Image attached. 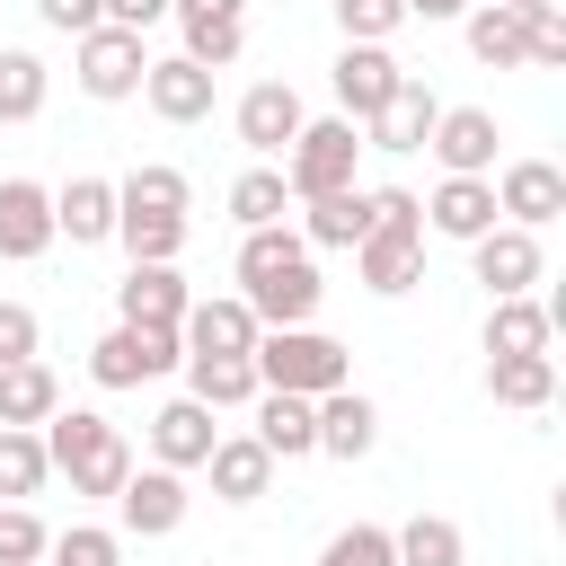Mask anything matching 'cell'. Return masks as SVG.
I'll return each mask as SVG.
<instances>
[{"label":"cell","instance_id":"16","mask_svg":"<svg viewBox=\"0 0 566 566\" xmlns=\"http://www.w3.org/2000/svg\"><path fill=\"white\" fill-rule=\"evenodd\" d=\"M44 248H53V186L0 177V256L27 265V256H44Z\"/></svg>","mask_w":566,"mask_h":566},{"label":"cell","instance_id":"24","mask_svg":"<svg viewBox=\"0 0 566 566\" xmlns=\"http://www.w3.org/2000/svg\"><path fill=\"white\" fill-rule=\"evenodd\" d=\"M203 478H212V495H221V504H256V495L274 486V460H265V442H256V433H221V442H212V460H203Z\"/></svg>","mask_w":566,"mask_h":566},{"label":"cell","instance_id":"3","mask_svg":"<svg viewBox=\"0 0 566 566\" xmlns=\"http://www.w3.org/2000/svg\"><path fill=\"white\" fill-rule=\"evenodd\" d=\"M354 159H363V133L345 115H318V124H301V142L274 168H283V195L292 203H318V195H345L354 186Z\"/></svg>","mask_w":566,"mask_h":566},{"label":"cell","instance_id":"19","mask_svg":"<svg viewBox=\"0 0 566 566\" xmlns=\"http://www.w3.org/2000/svg\"><path fill=\"white\" fill-rule=\"evenodd\" d=\"M53 239L106 248V239H115V177H71V186H53Z\"/></svg>","mask_w":566,"mask_h":566},{"label":"cell","instance_id":"17","mask_svg":"<svg viewBox=\"0 0 566 566\" xmlns=\"http://www.w3.org/2000/svg\"><path fill=\"white\" fill-rule=\"evenodd\" d=\"M142 106H150L159 124H203V115H212V71L186 62V53H168V62L142 71Z\"/></svg>","mask_w":566,"mask_h":566},{"label":"cell","instance_id":"42","mask_svg":"<svg viewBox=\"0 0 566 566\" xmlns=\"http://www.w3.org/2000/svg\"><path fill=\"white\" fill-rule=\"evenodd\" d=\"M53 566H115L124 557V539L115 531H97V522H71V531H53V548H44Z\"/></svg>","mask_w":566,"mask_h":566},{"label":"cell","instance_id":"37","mask_svg":"<svg viewBox=\"0 0 566 566\" xmlns=\"http://www.w3.org/2000/svg\"><path fill=\"white\" fill-rule=\"evenodd\" d=\"M195 203V186H186V168H133V177H115V212H186Z\"/></svg>","mask_w":566,"mask_h":566},{"label":"cell","instance_id":"30","mask_svg":"<svg viewBox=\"0 0 566 566\" xmlns=\"http://www.w3.org/2000/svg\"><path fill=\"white\" fill-rule=\"evenodd\" d=\"M548 301H531V292H513V301H495L486 310V363L495 354H548Z\"/></svg>","mask_w":566,"mask_h":566},{"label":"cell","instance_id":"20","mask_svg":"<svg viewBox=\"0 0 566 566\" xmlns=\"http://www.w3.org/2000/svg\"><path fill=\"white\" fill-rule=\"evenodd\" d=\"M186 301H195V292H186L177 265H133V274L115 283V318H124V327H177Z\"/></svg>","mask_w":566,"mask_h":566},{"label":"cell","instance_id":"1","mask_svg":"<svg viewBox=\"0 0 566 566\" xmlns=\"http://www.w3.org/2000/svg\"><path fill=\"white\" fill-rule=\"evenodd\" d=\"M35 433H44V460L71 478V495H106V504H115V486L133 478V442H124L97 407H53Z\"/></svg>","mask_w":566,"mask_h":566},{"label":"cell","instance_id":"11","mask_svg":"<svg viewBox=\"0 0 566 566\" xmlns=\"http://www.w3.org/2000/svg\"><path fill=\"white\" fill-rule=\"evenodd\" d=\"M186 504H195V495H186L177 469H142V460H133V478L115 486V522H124L133 539H168V531L186 522Z\"/></svg>","mask_w":566,"mask_h":566},{"label":"cell","instance_id":"26","mask_svg":"<svg viewBox=\"0 0 566 566\" xmlns=\"http://www.w3.org/2000/svg\"><path fill=\"white\" fill-rule=\"evenodd\" d=\"M318 265H292V274H274V283H256V292H239L248 310H256V327H310L318 318Z\"/></svg>","mask_w":566,"mask_h":566},{"label":"cell","instance_id":"5","mask_svg":"<svg viewBox=\"0 0 566 566\" xmlns=\"http://www.w3.org/2000/svg\"><path fill=\"white\" fill-rule=\"evenodd\" d=\"M186 363V345H177V327H106L97 345H88V380L97 389H142V380H159V371H177Z\"/></svg>","mask_w":566,"mask_h":566},{"label":"cell","instance_id":"36","mask_svg":"<svg viewBox=\"0 0 566 566\" xmlns=\"http://www.w3.org/2000/svg\"><path fill=\"white\" fill-rule=\"evenodd\" d=\"M283 212H292L283 168H265V159H256V168H239V177H230V221H239V230H274Z\"/></svg>","mask_w":566,"mask_h":566},{"label":"cell","instance_id":"21","mask_svg":"<svg viewBox=\"0 0 566 566\" xmlns=\"http://www.w3.org/2000/svg\"><path fill=\"white\" fill-rule=\"evenodd\" d=\"M433 115H442V97H433V88H424V80L407 71V80H398V97H389V106H380V115L363 124V150H424Z\"/></svg>","mask_w":566,"mask_h":566},{"label":"cell","instance_id":"13","mask_svg":"<svg viewBox=\"0 0 566 566\" xmlns=\"http://www.w3.org/2000/svg\"><path fill=\"white\" fill-rule=\"evenodd\" d=\"M256 310L239 301V292H212V301H186V318H177V345L186 354H256Z\"/></svg>","mask_w":566,"mask_h":566},{"label":"cell","instance_id":"40","mask_svg":"<svg viewBox=\"0 0 566 566\" xmlns=\"http://www.w3.org/2000/svg\"><path fill=\"white\" fill-rule=\"evenodd\" d=\"M44 548H53V531L27 504H0V566H44Z\"/></svg>","mask_w":566,"mask_h":566},{"label":"cell","instance_id":"10","mask_svg":"<svg viewBox=\"0 0 566 566\" xmlns=\"http://www.w3.org/2000/svg\"><path fill=\"white\" fill-rule=\"evenodd\" d=\"M469 265H478L486 301H513V292H531V283L548 274V256H539V230H513V221H495L486 239H469Z\"/></svg>","mask_w":566,"mask_h":566},{"label":"cell","instance_id":"31","mask_svg":"<svg viewBox=\"0 0 566 566\" xmlns=\"http://www.w3.org/2000/svg\"><path fill=\"white\" fill-rule=\"evenodd\" d=\"M389 548H398V566H469V531H460L451 513H416V522H398Z\"/></svg>","mask_w":566,"mask_h":566},{"label":"cell","instance_id":"8","mask_svg":"<svg viewBox=\"0 0 566 566\" xmlns=\"http://www.w3.org/2000/svg\"><path fill=\"white\" fill-rule=\"evenodd\" d=\"M486 186H495V212H504L513 230H548V221L566 212V168H557V159H504Z\"/></svg>","mask_w":566,"mask_h":566},{"label":"cell","instance_id":"14","mask_svg":"<svg viewBox=\"0 0 566 566\" xmlns=\"http://www.w3.org/2000/svg\"><path fill=\"white\" fill-rule=\"evenodd\" d=\"M416 203H424V230H433V239H460V248H469V239H486V230L504 221L486 177H442V186H433V195H416Z\"/></svg>","mask_w":566,"mask_h":566},{"label":"cell","instance_id":"44","mask_svg":"<svg viewBox=\"0 0 566 566\" xmlns=\"http://www.w3.org/2000/svg\"><path fill=\"white\" fill-rule=\"evenodd\" d=\"M371 195V230H424V203L407 186H363Z\"/></svg>","mask_w":566,"mask_h":566},{"label":"cell","instance_id":"18","mask_svg":"<svg viewBox=\"0 0 566 566\" xmlns=\"http://www.w3.org/2000/svg\"><path fill=\"white\" fill-rule=\"evenodd\" d=\"M354 274H363V292H380V301L416 292V274H424V230H363Z\"/></svg>","mask_w":566,"mask_h":566},{"label":"cell","instance_id":"6","mask_svg":"<svg viewBox=\"0 0 566 566\" xmlns=\"http://www.w3.org/2000/svg\"><path fill=\"white\" fill-rule=\"evenodd\" d=\"M398 80H407V71H398V53H389V44H345V53L327 62L336 115H345L354 133H363V124H371V115H380V106L398 97Z\"/></svg>","mask_w":566,"mask_h":566},{"label":"cell","instance_id":"29","mask_svg":"<svg viewBox=\"0 0 566 566\" xmlns=\"http://www.w3.org/2000/svg\"><path fill=\"white\" fill-rule=\"evenodd\" d=\"M363 230H371V195H363V186L301 203V239H310V248H363Z\"/></svg>","mask_w":566,"mask_h":566},{"label":"cell","instance_id":"41","mask_svg":"<svg viewBox=\"0 0 566 566\" xmlns=\"http://www.w3.org/2000/svg\"><path fill=\"white\" fill-rule=\"evenodd\" d=\"M336 27H345V44H389L407 27V9L398 0H336Z\"/></svg>","mask_w":566,"mask_h":566},{"label":"cell","instance_id":"38","mask_svg":"<svg viewBox=\"0 0 566 566\" xmlns=\"http://www.w3.org/2000/svg\"><path fill=\"white\" fill-rule=\"evenodd\" d=\"M44 478H53V460H44V433H18V424H0V495H9V504H27V495H44Z\"/></svg>","mask_w":566,"mask_h":566},{"label":"cell","instance_id":"46","mask_svg":"<svg viewBox=\"0 0 566 566\" xmlns=\"http://www.w3.org/2000/svg\"><path fill=\"white\" fill-rule=\"evenodd\" d=\"M106 9V27H124V35H150L159 18H168V0H97Z\"/></svg>","mask_w":566,"mask_h":566},{"label":"cell","instance_id":"12","mask_svg":"<svg viewBox=\"0 0 566 566\" xmlns=\"http://www.w3.org/2000/svg\"><path fill=\"white\" fill-rule=\"evenodd\" d=\"M495 115L486 106H442L433 115V133H424V150L442 159V177H495Z\"/></svg>","mask_w":566,"mask_h":566},{"label":"cell","instance_id":"4","mask_svg":"<svg viewBox=\"0 0 566 566\" xmlns=\"http://www.w3.org/2000/svg\"><path fill=\"white\" fill-rule=\"evenodd\" d=\"M142 71H150V44L124 35V27H88V35L71 44V80H80V97H97V106L142 97Z\"/></svg>","mask_w":566,"mask_h":566},{"label":"cell","instance_id":"32","mask_svg":"<svg viewBox=\"0 0 566 566\" xmlns=\"http://www.w3.org/2000/svg\"><path fill=\"white\" fill-rule=\"evenodd\" d=\"M44 97H53V71H44V53H27V44H0V124H35V115H44Z\"/></svg>","mask_w":566,"mask_h":566},{"label":"cell","instance_id":"34","mask_svg":"<svg viewBox=\"0 0 566 566\" xmlns=\"http://www.w3.org/2000/svg\"><path fill=\"white\" fill-rule=\"evenodd\" d=\"M292 265H310V239H301L292 221H274V230H248V239H239V292L274 283V274H292Z\"/></svg>","mask_w":566,"mask_h":566},{"label":"cell","instance_id":"35","mask_svg":"<svg viewBox=\"0 0 566 566\" xmlns=\"http://www.w3.org/2000/svg\"><path fill=\"white\" fill-rule=\"evenodd\" d=\"M469 53L486 62V71H531V53H522V18L513 9H486V0H469Z\"/></svg>","mask_w":566,"mask_h":566},{"label":"cell","instance_id":"22","mask_svg":"<svg viewBox=\"0 0 566 566\" xmlns=\"http://www.w3.org/2000/svg\"><path fill=\"white\" fill-rule=\"evenodd\" d=\"M256 442H265V460H310L318 451V398L256 389Z\"/></svg>","mask_w":566,"mask_h":566},{"label":"cell","instance_id":"15","mask_svg":"<svg viewBox=\"0 0 566 566\" xmlns=\"http://www.w3.org/2000/svg\"><path fill=\"white\" fill-rule=\"evenodd\" d=\"M212 442H221V424H212V407H195V398H168L159 416H150V469H203L212 460Z\"/></svg>","mask_w":566,"mask_h":566},{"label":"cell","instance_id":"23","mask_svg":"<svg viewBox=\"0 0 566 566\" xmlns=\"http://www.w3.org/2000/svg\"><path fill=\"white\" fill-rule=\"evenodd\" d=\"M371 442H380V407L363 389H327L318 398V451L327 460H371Z\"/></svg>","mask_w":566,"mask_h":566},{"label":"cell","instance_id":"28","mask_svg":"<svg viewBox=\"0 0 566 566\" xmlns=\"http://www.w3.org/2000/svg\"><path fill=\"white\" fill-rule=\"evenodd\" d=\"M62 407V380H53V363L35 354V363H9L0 371V424H18V433H35L44 416Z\"/></svg>","mask_w":566,"mask_h":566},{"label":"cell","instance_id":"2","mask_svg":"<svg viewBox=\"0 0 566 566\" xmlns=\"http://www.w3.org/2000/svg\"><path fill=\"white\" fill-rule=\"evenodd\" d=\"M248 363H256V389H283V398H327V389H354V354H345L327 327H265Z\"/></svg>","mask_w":566,"mask_h":566},{"label":"cell","instance_id":"39","mask_svg":"<svg viewBox=\"0 0 566 566\" xmlns=\"http://www.w3.org/2000/svg\"><path fill=\"white\" fill-rule=\"evenodd\" d=\"M318 566H398V548H389L380 522H345V531L318 548Z\"/></svg>","mask_w":566,"mask_h":566},{"label":"cell","instance_id":"7","mask_svg":"<svg viewBox=\"0 0 566 566\" xmlns=\"http://www.w3.org/2000/svg\"><path fill=\"white\" fill-rule=\"evenodd\" d=\"M230 124H239L248 159H265V168H274V159L301 142V124H310V115H301V88H292V80H256V88L239 97V115H230Z\"/></svg>","mask_w":566,"mask_h":566},{"label":"cell","instance_id":"43","mask_svg":"<svg viewBox=\"0 0 566 566\" xmlns=\"http://www.w3.org/2000/svg\"><path fill=\"white\" fill-rule=\"evenodd\" d=\"M35 345H44L35 310H27V301H0V371H9V363H35Z\"/></svg>","mask_w":566,"mask_h":566},{"label":"cell","instance_id":"25","mask_svg":"<svg viewBox=\"0 0 566 566\" xmlns=\"http://www.w3.org/2000/svg\"><path fill=\"white\" fill-rule=\"evenodd\" d=\"M186 398L195 407H256V363L248 354H186Z\"/></svg>","mask_w":566,"mask_h":566},{"label":"cell","instance_id":"27","mask_svg":"<svg viewBox=\"0 0 566 566\" xmlns=\"http://www.w3.org/2000/svg\"><path fill=\"white\" fill-rule=\"evenodd\" d=\"M486 398L495 407H522V416L548 407L557 398V354H495L486 363Z\"/></svg>","mask_w":566,"mask_h":566},{"label":"cell","instance_id":"9","mask_svg":"<svg viewBox=\"0 0 566 566\" xmlns=\"http://www.w3.org/2000/svg\"><path fill=\"white\" fill-rule=\"evenodd\" d=\"M168 18L186 27V62H203L212 80L248 53V0H168Z\"/></svg>","mask_w":566,"mask_h":566},{"label":"cell","instance_id":"33","mask_svg":"<svg viewBox=\"0 0 566 566\" xmlns=\"http://www.w3.org/2000/svg\"><path fill=\"white\" fill-rule=\"evenodd\" d=\"M186 212H115V248L133 256V265H177V248H186Z\"/></svg>","mask_w":566,"mask_h":566},{"label":"cell","instance_id":"45","mask_svg":"<svg viewBox=\"0 0 566 566\" xmlns=\"http://www.w3.org/2000/svg\"><path fill=\"white\" fill-rule=\"evenodd\" d=\"M35 18H44L53 35H71V44H80L88 27H106V9H97V0H35Z\"/></svg>","mask_w":566,"mask_h":566},{"label":"cell","instance_id":"47","mask_svg":"<svg viewBox=\"0 0 566 566\" xmlns=\"http://www.w3.org/2000/svg\"><path fill=\"white\" fill-rule=\"evenodd\" d=\"M407 18H424V27H442V18H469V0H398Z\"/></svg>","mask_w":566,"mask_h":566}]
</instances>
